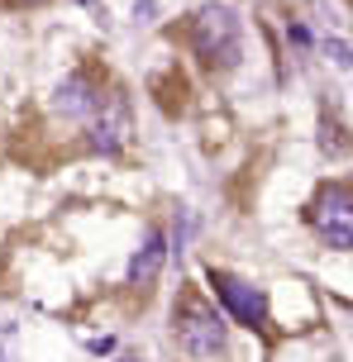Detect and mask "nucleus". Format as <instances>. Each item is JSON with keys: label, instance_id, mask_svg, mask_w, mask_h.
Listing matches in <instances>:
<instances>
[{"label": "nucleus", "instance_id": "f257e3e1", "mask_svg": "<svg viewBox=\"0 0 353 362\" xmlns=\"http://www.w3.org/2000/svg\"><path fill=\"white\" fill-rule=\"evenodd\" d=\"M191 43H196V53L210 62V67H220L229 72L243 53V34H239V15L229 10V5H201L196 19H191Z\"/></svg>", "mask_w": 353, "mask_h": 362}, {"label": "nucleus", "instance_id": "f03ea898", "mask_svg": "<svg viewBox=\"0 0 353 362\" xmlns=\"http://www.w3.org/2000/svg\"><path fill=\"white\" fill-rule=\"evenodd\" d=\"M172 325H177V344L196 362H210L224 353V320L205 305L201 296H186L177 305V315H172Z\"/></svg>", "mask_w": 353, "mask_h": 362}, {"label": "nucleus", "instance_id": "7ed1b4c3", "mask_svg": "<svg viewBox=\"0 0 353 362\" xmlns=\"http://www.w3.org/2000/svg\"><path fill=\"white\" fill-rule=\"evenodd\" d=\"M311 224H316V234L339 248V253H353V191L344 186H330V191H320L316 210H311Z\"/></svg>", "mask_w": 353, "mask_h": 362}, {"label": "nucleus", "instance_id": "20e7f679", "mask_svg": "<svg viewBox=\"0 0 353 362\" xmlns=\"http://www.w3.org/2000/svg\"><path fill=\"white\" fill-rule=\"evenodd\" d=\"M210 286H215V296L224 300V310L239 320V325L248 329H258L262 320H267V300H262V291L258 286H248L243 276H234V272H220V267H210Z\"/></svg>", "mask_w": 353, "mask_h": 362}, {"label": "nucleus", "instance_id": "39448f33", "mask_svg": "<svg viewBox=\"0 0 353 362\" xmlns=\"http://www.w3.org/2000/svg\"><path fill=\"white\" fill-rule=\"evenodd\" d=\"M134 134V115L125 95H100V105L91 110V148L96 153H120Z\"/></svg>", "mask_w": 353, "mask_h": 362}, {"label": "nucleus", "instance_id": "423d86ee", "mask_svg": "<svg viewBox=\"0 0 353 362\" xmlns=\"http://www.w3.org/2000/svg\"><path fill=\"white\" fill-rule=\"evenodd\" d=\"M163 257H168V238L153 229L149 243H144V248L134 253V262H129V281H134V286H153L158 272H163Z\"/></svg>", "mask_w": 353, "mask_h": 362}, {"label": "nucleus", "instance_id": "0eeeda50", "mask_svg": "<svg viewBox=\"0 0 353 362\" xmlns=\"http://www.w3.org/2000/svg\"><path fill=\"white\" fill-rule=\"evenodd\" d=\"M96 105H100V90H96L86 76H72V81L57 86V110H62V115H91Z\"/></svg>", "mask_w": 353, "mask_h": 362}, {"label": "nucleus", "instance_id": "6e6552de", "mask_svg": "<svg viewBox=\"0 0 353 362\" xmlns=\"http://www.w3.org/2000/svg\"><path fill=\"white\" fill-rule=\"evenodd\" d=\"M330 57H335V67H353V48L344 38H330Z\"/></svg>", "mask_w": 353, "mask_h": 362}, {"label": "nucleus", "instance_id": "1a4fd4ad", "mask_svg": "<svg viewBox=\"0 0 353 362\" xmlns=\"http://www.w3.org/2000/svg\"><path fill=\"white\" fill-rule=\"evenodd\" d=\"M10 344H15V329L0 325V362H10Z\"/></svg>", "mask_w": 353, "mask_h": 362}, {"label": "nucleus", "instance_id": "9d476101", "mask_svg": "<svg viewBox=\"0 0 353 362\" xmlns=\"http://www.w3.org/2000/svg\"><path fill=\"white\" fill-rule=\"evenodd\" d=\"M115 362H139V358H129V353H125V358H115Z\"/></svg>", "mask_w": 353, "mask_h": 362}]
</instances>
